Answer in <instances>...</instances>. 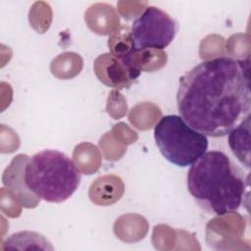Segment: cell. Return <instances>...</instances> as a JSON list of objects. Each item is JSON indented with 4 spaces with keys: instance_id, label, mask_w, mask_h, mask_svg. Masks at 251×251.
I'll return each mask as SVG.
<instances>
[{
    "instance_id": "6da1fadb",
    "label": "cell",
    "mask_w": 251,
    "mask_h": 251,
    "mask_svg": "<svg viewBox=\"0 0 251 251\" xmlns=\"http://www.w3.org/2000/svg\"><path fill=\"white\" fill-rule=\"evenodd\" d=\"M176 105L197 131L227 135L251 113L248 61L218 57L199 63L179 78Z\"/></svg>"
},
{
    "instance_id": "ba28073f",
    "label": "cell",
    "mask_w": 251,
    "mask_h": 251,
    "mask_svg": "<svg viewBox=\"0 0 251 251\" xmlns=\"http://www.w3.org/2000/svg\"><path fill=\"white\" fill-rule=\"evenodd\" d=\"M109 48L112 55L118 58H125L134 52L130 29L127 26H123L118 30L113 37L109 39Z\"/></svg>"
},
{
    "instance_id": "3957f363",
    "label": "cell",
    "mask_w": 251,
    "mask_h": 251,
    "mask_svg": "<svg viewBox=\"0 0 251 251\" xmlns=\"http://www.w3.org/2000/svg\"><path fill=\"white\" fill-rule=\"evenodd\" d=\"M24 180L26 188L38 198L62 203L78 188L81 176L68 155L48 149L27 159Z\"/></svg>"
},
{
    "instance_id": "277c9868",
    "label": "cell",
    "mask_w": 251,
    "mask_h": 251,
    "mask_svg": "<svg viewBox=\"0 0 251 251\" xmlns=\"http://www.w3.org/2000/svg\"><path fill=\"white\" fill-rule=\"evenodd\" d=\"M154 139L164 158L177 167L195 163L208 149L205 134L191 127L180 116H163L154 127Z\"/></svg>"
},
{
    "instance_id": "52a82bcc",
    "label": "cell",
    "mask_w": 251,
    "mask_h": 251,
    "mask_svg": "<svg viewBox=\"0 0 251 251\" xmlns=\"http://www.w3.org/2000/svg\"><path fill=\"white\" fill-rule=\"evenodd\" d=\"M228 145L237 160L250 170V116L228 133Z\"/></svg>"
},
{
    "instance_id": "5b68a950",
    "label": "cell",
    "mask_w": 251,
    "mask_h": 251,
    "mask_svg": "<svg viewBox=\"0 0 251 251\" xmlns=\"http://www.w3.org/2000/svg\"><path fill=\"white\" fill-rule=\"evenodd\" d=\"M176 31L175 19L158 7L148 6L130 28L134 51L163 50L173 42Z\"/></svg>"
},
{
    "instance_id": "7a4b0ae2",
    "label": "cell",
    "mask_w": 251,
    "mask_h": 251,
    "mask_svg": "<svg viewBox=\"0 0 251 251\" xmlns=\"http://www.w3.org/2000/svg\"><path fill=\"white\" fill-rule=\"evenodd\" d=\"M187 189L207 214L223 216L237 211L249 191L245 175L226 153L207 151L193 163L186 176Z\"/></svg>"
},
{
    "instance_id": "8992f818",
    "label": "cell",
    "mask_w": 251,
    "mask_h": 251,
    "mask_svg": "<svg viewBox=\"0 0 251 251\" xmlns=\"http://www.w3.org/2000/svg\"><path fill=\"white\" fill-rule=\"evenodd\" d=\"M94 70L99 79L108 86L123 88L128 87L140 75L128 56L118 58L112 54H103L94 63Z\"/></svg>"
}]
</instances>
